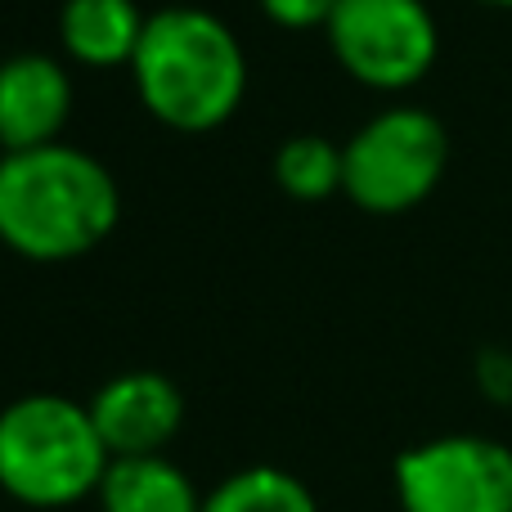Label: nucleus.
I'll list each match as a JSON object with an SVG mask.
<instances>
[{
	"mask_svg": "<svg viewBox=\"0 0 512 512\" xmlns=\"http://www.w3.org/2000/svg\"><path fill=\"white\" fill-rule=\"evenodd\" d=\"M122 194L95 153L36 144L0 158V239L32 261H68L113 234Z\"/></svg>",
	"mask_w": 512,
	"mask_h": 512,
	"instance_id": "1",
	"label": "nucleus"
},
{
	"mask_svg": "<svg viewBox=\"0 0 512 512\" xmlns=\"http://www.w3.org/2000/svg\"><path fill=\"white\" fill-rule=\"evenodd\" d=\"M140 99L176 131H212L239 108L248 90V59L230 23L198 5L149 14L135 45Z\"/></svg>",
	"mask_w": 512,
	"mask_h": 512,
	"instance_id": "2",
	"label": "nucleus"
},
{
	"mask_svg": "<svg viewBox=\"0 0 512 512\" xmlns=\"http://www.w3.org/2000/svg\"><path fill=\"white\" fill-rule=\"evenodd\" d=\"M113 463L81 400L32 391L0 409V490L27 508H68L99 495Z\"/></svg>",
	"mask_w": 512,
	"mask_h": 512,
	"instance_id": "3",
	"label": "nucleus"
},
{
	"mask_svg": "<svg viewBox=\"0 0 512 512\" xmlns=\"http://www.w3.org/2000/svg\"><path fill=\"white\" fill-rule=\"evenodd\" d=\"M450 135L441 117L414 104L382 108L342 144V189L378 216L418 207L445 176Z\"/></svg>",
	"mask_w": 512,
	"mask_h": 512,
	"instance_id": "4",
	"label": "nucleus"
},
{
	"mask_svg": "<svg viewBox=\"0 0 512 512\" xmlns=\"http://www.w3.org/2000/svg\"><path fill=\"white\" fill-rule=\"evenodd\" d=\"M400 512H512V450L495 436H432L396 459Z\"/></svg>",
	"mask_w": 512,
	"mask_h": 512,
	"instance_id": "5",
	"label": "nucleus"
},
{
	"mask_svg": "<svg viewBox=\"0 0 512 512\" xmlns=\"http://www.w3.org/2000/svg\"><path fill=\"white\" fill-rule=\"evenodd\" d=\"M328 41L351 77L382 90L414 86L441 50L436 18L423 0H337Z\"/></svg>",
	"mask_w": 512,
	"mask_h": 512,
	"instance_id": "6",
	"label": "nucleus"
},
{
	"mask_svg": "<svg viewBox=\"0 0 512 512\" xmlns=\"http://www.w3.org/2000/svg\"><path fill=\"white\" fill-rule=\"evenodd\" d=\"M99 436H104L113 459H140V454H162V445L185 423V396L167 373L131 369L108 378L95 396L86 400Z\"/></svg>",
	"mask_w": 512,
	"mask_h": 512,
	"instance_id": "7",
	"label": "nucleus"
},
{
	"mask_svg": "<svg viewBox=\"0 0 512 512\" xmlns=\"http://www.w3.org/2000/svg\"><path fill=\"white\" fill-rule=\"evenodd\" d=\"M72 108V81L54 54L23 50L0 59V144L36 149L59 135Z\"/></svg>",
	"mask_w": 512,
	"mask_h": 512,
	"instance_id": "8",
	"label": "nucleus"
},
{
	"mask_svg": "<svg viewBox=\"0 0 512 512\" xmlns=\"http://www.w3.org/2000/svg\"><path fill=\"white\" fill-rule=\"evenodd\" d=\"M104 512H203V495L167 454L113 459L99 486Z\"/></svg>",
	"mask_w": 512,
	"mask_h": 512,
	"instance_id": "9",
	"label": "nucleus"
},
{
	"mask_svg": "<svg viewBox=\"0 0 512 512\" xmlns=\"http://www.w3.org/2000/svg\"><path fill=\"white\" fill-rule=\"evenodd\" d=\"M149 18L135 0H63L59 36L72 59L81 63H126L135 59V45Z\"/></svg>",
	"mask_w": 512,
	"mask_h": 512,
	"instance_id": "10",
	"label": "nucleus"
},
{
	"mask_svg": "<svg viewBox=\"0 0 512 512\" xmlns=\"http://www.w3.org/2000/svg\"><path fill=\"white\" fill-rule=\"evenodd\" d=\"M203 512H319L315 495L301 477L270 463L239 468L203 495Z\"/></svg>",
	"mask_w": 512,
	"mask_h": 512,
	"instance_id": "11",
	"label": "nucleus"
},
{
	"mask_svg": "<svg viewBox=\"0 0 512 512\" xmlns=\"http://www.w3.org/2000/svg\"><path fill=\"white\" fill-rule=\"evenodd\" d=\"M274 180L292 198H324L342 189V149L328 135H288L274 153Z\"/></svg>",
	"mask_w": 512,
	"mask_h": 512,
	"instance_id": "12",
	"label": "nucleus"
},
{
	"mask_svg": "<svg viewBox=\"0 0 512 512\" xmlns=\"http://www.w3.org/2000/svg\"><path fill=\"white\" fill-rule=\"evenodd\" d=\"M477 382L495 405H512V351L486 346V351L477 355Z\"/></svg>",
	"mask_w": 512,
	"mask_h": 512,
	"instance_id": "13",
	"label": "nucleus"
},
{
	"mask_svg": "<svg viewBox=\"0 0 512 512\" xmlns=\"http://www.w3.org/2000/svg\"><path fill=\"white\" fill-rule=\"evenodd\" d=\"M261 9L283 27H315V23L328 27L337 0H261Z\"/></svg>",
	"mask_w": 512,
	"mask_h": 512,
	"instance_id": "14",
	"label": "nucleus"
},
{
	"mask_svg": "<svg viewBox=\"0 0 512 512\" xmlns=\"http://www.w3.org/2000/svg\"><path fill=\"white\" fill-rule=\"evenodd\" d=\"M486 5H504V9H512V0H486Z\"/></svg>",
	"mask_w": 512,
	"mask_h": 512,
	"instance_id": "15",
	"label": "nucleus"
}]
</instances>
